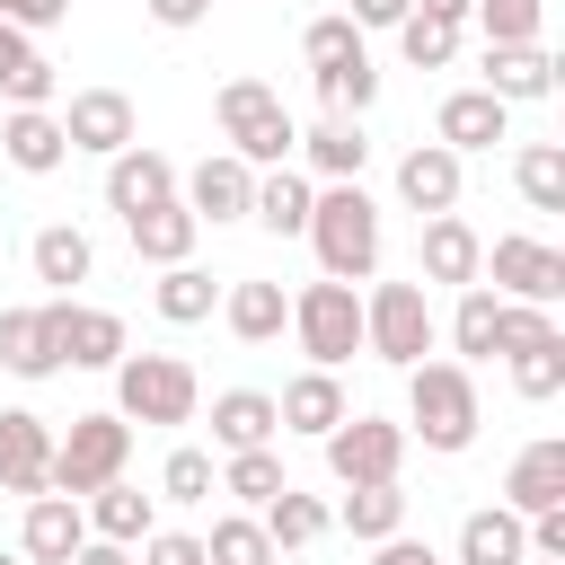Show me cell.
<instances>
[{
    "label": "cell",
    "instance_id": "19",
    "mask_svg": "<svg viewBox=\"0 0 565 565\" xmlns=\"http://www.w3.org/2000/svg\"><path fill=\"white\" fill-rule=\"evenodd\" d=\"M503 124H512V106H503V97H486V88H450V97H441V115H433V141L468 159V150H494V141H503Z\"/></svg>",
    "mask_w": 565,
    "mask_h": 565
},
{
    "label": "cell",
    "instance_id": "25",
    "mask_svg": "<svg viewBox=\"0 0 565 565\" xmlns=\"http://www.w3.org/2000/svg\"><path fill=\"white\" fill-rule=\"evenodd\" d=\"M26 265H35V282H53V300H71V282H88V274H97V247H88V230L44 221V230H35V247H26Z\"/></svg>",
    "mask_w": 565,
    "mask_h": 565
},
{
    "label": "cell",
    "instance_id": "23",
    "mask_svg": "<svg viewBox=\"0 0 565 565\" xmlns=\"http://www.w3.org/2000/svg\"><path fill=\"white\" fill-rule=\"evenodd\" d=\"M477 88L503 97V106H530V97L556 88V62H547V44H486V79Z\"/></svg>",
    "mask_w": 565,
    "mask_h": 565
},
{
    "label": "cell",
    "instance_id": "1",
    "mask_svg": "<svg viewBox=\"0 0 565 565\" xmlns=\"http://www.w3.org/2000/svg\"><path fill=\"white\" fill-rule=\"evenodd\" d=\"M300 238L318 247V274L327 282H371L380 274V203L362 185H318Z\"/></svg>",
    "mask_w": 565,
    "mask_h": 565
},
{
    "label": "cell",
    "instance_id": "8",
    "mask_svg": "<svg viewBox=\"0 0 565 565\" xmlns=\"http://www.w3.org/2000/svg\"><path fill=\"white\" fill-rule=\"evenodd\" d=\"M477 282L494 291V300H530V309H556L565 300V247H547V238H494L486 247V265H477Z\"/></svg>",
    "mask_w": 565,
    "mask_h": 565
},
{
    "label": "cell",
    "instance_id": "18",
    "mask_svg": "<svg viewBox=\"0 0 565 565\" xmlns=\"http://www.w3.org/2000/svg\"><path fill=\"white\" fill-rule=\"evenodd\" d=\"M0 159H9L18 177H53V168L71 159L62 115H53V106H9V115H0Z\"/></svg>",
    "mask_w": 565,
    "mask_h": 565
},
{
    "label": "cell",
    "instance_id": "24",
    "mask_svg": "<svg viewBox=\"0 0 565 565\" xmlns=\"http://www.w3.org/2000/svg\"><path fill=\"white\" fill-rule=\"evenodd\" d=\"M124 230H132V256H150L159 274H168V265H194V238H203V221H194L185 203H150V212H132Z\"/></svg>",
    "mask_w": 565,
    "mask_h": 565
},
{
    "label": "cell",
    "instance_id": "39",
    "mask_svg": "<svg viewBox=\"0 0 565 565\" xmlns=\"http://www.w3.org/2000/svg\"><path fill=\"white\" fill-rule=\"evenodd\" d=\"M397 53H406L415 71H450V62H459V26H450V18L406 9V18H397Z\"/></svg>",
    "mask_w": 565,
    "mask_h": 565
},
{
    "label": "cell",
    "instance_id": "2",
    "mask_svg": "<svg viewBox=\"0 0 565 565\" xmlns=\"http://www.w3.org/2000/svg\"><path fill=\"white\" fill-rule=\"evenodd\" d=\"M477 424H486V406H477V371L468 362H415L406 371V441L450 459V450L477 441Z\"/></svg>",
    "mask_w": 565,
    "mask_h": 565
},
{
    "label": "cell",
    "instance_id": "54",
    "mask_svg": "<svg viewBox=\"0 0 565 565\" xmlns=\"http://www.w3.org/2000/svg\"><path fill=\"white\" fill-rule=\"evenodd\" d=\"M424 18H450V26H468V0H415Z\"/></svg>",
    "mask_w": 565,
    "mask_h": 565
},
{
    "label": "cell",
    "instance_id": "51",
    "mask_svg": "<svg viewBox=\"0 0 565 565\" xmlns=\"http://www.w3.org/2000/svg\"><path fill=\"white\" fill-rule=\"evenodd\" d=\"M371 565H441V556H433L424 539H406V530H397V539H380V547H371Z\"/></svg>",
    "mask_w": 565,
    "mask_h": 565
},
{
    "label": "cell",
    "instance_id": "5",
    "mask_svg": "<svg viewBox=\"0 0 565 565\" xmlns=\"http://www.w3.org/2000/svg\"><path fill=\"white\" fill-rule=\"evenodd\" d=\"M203 380L185 353H124L115 362V415L124 424H194Z\"/></svg>",
    "mask_w": 565,
    "mask_h": 565
},
{
    "label": "cell",
    "instance_id": "33",
    "mask_svg": "<svg viewBox=\"0 0 565 565\" xmlns=\"http://www.w3.org/2000/svg\"><path fill=\"white\" fill-rule=\"evenodd\" d=\"M300 150H309V168H318L327 185H362L371 132H362V124H309V132H300Z\"/></svg>",
    "mask_w": 565,
    "mask_h": 565
},
{
    "label": "cell",
    "instance_id": "46",
    "mask_svg": "<svg viewBox=\"0 0 565 565\" xmlns=\"http://www.w3.org/2000/svg\"><path fill=\"white\" fill-rule=\"evenodd\" d=\"M547 335H565V327H556V309L503 300V318H494V353H530V344H547Z\"/></svg>",
    "mask_w": 565,
    "mask_h": 565
},
{
    "label": "cell",
    "instance_id": "34",
    "mask_svg": "<svg viewBox=\"0 0 565 565\" xmlns=\"http://www.w3.org/2000/svg\"><path fill=\"white\" fill-rule=\"evenodd\" d=\"M335 530H353L362 547H380V539H397V530H406V494H397V486H344Z\"/></svg>",
    "mask_w": 565,
    "mask_h": 565
},
{
    "label": "cell",
    "instance_id": "15",
    "mask_svg": "<svg viewBox=\"0 0 565 565\" xmlns=\"http://www.w3.org/2000/svg\"><path fill=\"white\" fill-rule=\"evenodd\" d=\"M477 265H486V238H477L459 212H433V221H424V247H415V282H450V291H468Z\"/></svg>",
    "mask_w": 565,
    "mask_h": 565
},
{
    "label": "cell",
    "instance_id": "14",
    "mask_svg": "<svg viewBox=\"0 0 565 565\" xmlns=\"http://www.w3.org/2000/svg\"><path fill=\"white\" fill-rule=\"evenodd\" d=\"M150 203H177V159L132 141V150H115V159H106V212H124V221H132V212H150Z\"/></svg>",
    "mask_w": 565,
    "mask_h": 565
},
{
    "label": "cell",
    "instance_id": "4",
    "mask_svg": "<svg viewBox=\"0 0 565 565\" xmlns=\"http://www.w3.org/2000/svg\"><path fill=\"white\" fill-rule=\"evenodd\" d=\"M212 115H221V141H230V159H247L256 177H265V168H282V159L300 150V124L282 115V97H274L265 79H230V88L212 97Z\"/></svg>",
    "mask_w": 565,
    "mask_h": 565
},
{
    "label": "cell",
    "instance_id": "26",
    "mask_svg": "<svg viewBox=\"0 0 565 565\" xmlns=\"http://www.w3.org/2000/svg\"><path fill=\"white\" fill-rule=\"evenodd\" d=\"M79 512H88V539H106V547H141V539L159 530L150 494H141V486H124V477H115V486H97Z\"/></svg>",
    "mask_w": 565,
    "mask_h": 565
},
{
    "label": "cell",
    "instance_id": "47",
    "mask_svg": "<svg viewBox=\"0 0 565 565\" xmlns=\"http://www.w3.org/2000/svg\"><path fill=\"white\" fill-rule=\"evenodd\" d=\"M141 565H203V539L194 530H150L141 539Z\"/></svg>",
    "mask_w": 565,
    "mask_h": 565
},
{
    "label": "cell",
    "instance_id": "29",
    "mask_svg": "<svg viewBox=\"0 0 565 565\" xmlns=\"http://www.w3.org/2000/svg\"><path fill=\"white\" fill-rule=\"evenodd\" d=\"M256 530L274 539V556H282V547H318V539L335 530V503H318V494H300V486H282V494H274V503L256 512Z\"/></svg>",
    "mask_w": 565,
    "mask_h": 565
},
{
    "label": "cell",
    "instance_id": "12",
    "mask_svg": "<svg viewBox=\"0 0 565 565\" xmlns=\"http://www.w3.org/2000/svg\"><path fill=\"white\" fill-rule=\"evenodd\" d=\"M0 494H53V424L35 406H0Z\"/></svg>",
    "mask_w": 565,
    "mask_h": 565
},
{
    "label": "cell",
    "instance_id": "55",
    "mask_svg": "<svg viewBox=\"0 0 565 565\" xmlns=\"http://www.w3.org/2000/svg\"><path fill=\"white\" fill-rule=\"evenodd\" d=\"M0 565H26V556H18V547H0Z\"/></svg>",
    "mask_w": 565,
    "mask_h": 565
},
{
    "label": "cell",
    "instance_id": "36",
    "mask_svg": "<svg viewBox=\"0 0 565 565\" xmlns=\"http://www.w3.org/2000/svg\"><path fill=\"white\" fill-rule=\"evenodd\" d=\"M318 97H327V124H362V115L380 106V71H371V53L318 71Z\"/></svg>",
    "mask_w": 565,
    "mask_h": 565
},
{
    "label": "cell",
    "instance_id": "49",
    "mask_svg": "<svg viewBox=\"0 0 565 565\" xmlns=\"http://www.w3.org/2000/svg\"><path fill=\"white\" fill-rule=\"evenodd\" d=\"M530 556L565 565V512H539V521H530Z\"/></svg>",
    "mask_w": 565,
    "mask_h": 565
},
{
    "label": "cell",
    "instance_id": "3",
    "mask_svg": "<svg viewBox=\"0 0 565 565\" xmlns=\"http://www.w3.org/2000/svg\"><path fill=\"white\" fill-rule=\"evenodd\" d=\"M433 344H441V318H433L424 282H371L362 291V353H380L388 371H415V362H433Z\"/></svg>",
    "mask_w": 565,
    "mask_h": 565
},
{
    "label": "cell",
    "instance_id": "52",
    "mask_svg": "<svg viewBox=\"0 0 565 565\" xmlns=\"http://www.w3.org/2000/svg\"><path fill=\"white\" fill-rule=\"evenodd\" d=\"M406 9H415V0H353V9H344V18H353V26H397V18H406Z\"/></svg>",
    "mask_w": 565,
    "mask_h": 565
},
{
    "label": "cell",
    "instance_id": "20",
    "mask_svg": "<svg viewBox=\"0 0 565 565\" xmlns=\"http://www.w3.org/2000/svg\"><path fill=\"white\" fill-rule=\"evenodd\" d=\"M397 203L406 212H459V150H441V141H415L406 159H397Z\"/></svg>",
    "mask_w": 565,
    "mask_h": 565
},
{
    "label": "cell",
    "instance_id": "41",
    "mask_svg": "<svg viewBox=\"0 0 565 565\" xmlns=\"http://www.w3.org/2000/svg\"><path fill=\"white\" fill-rule=\"evenodd\" d=\"M203 565H274V539L256 530V512H221L203 539Z\"/></svg>",
    "mask_w": 565,
    "mask_h": 565
},
{
    "label": "cell",
    "instance_id": "22",
    "mask_svg": "<svg viewBox=\"0 0 565 565\" xmlns=\"http://www.w3.org/2000/svg\"><path fill=\"white\" fill-rule=\"evenodd\" d=\"M274 433H282V415H274L265 388H221L212 397V450L221 459L230 450H274Z\"/></svg>",
    "mask_w": 565,
    "mask_h": 565
},
{
    "label": "cell",
    "instance_id": "40",
    "mask_svg": "<svg viewBox=\"0 0 565 565\" xmlns=\"http://www.w3.org/2000/svg\"><path fill=\"white\" fill-rule=\"evenodd\" d=\"M282 486H291V477H282V459H274V450H230V468H221V494H238L247 512H265Z\"/></svg>",
    "mask_w": 565,
    "mask_h": 565
},
{
    "label": "cell",
    "instance_id": "50",
    "mask_svg": "<svg viewBox=\"0 0 565 565\" xmlns=\"http://www.w3.org/2000/svg\"><path fill=\"white\" fill-rule=\"evenodd\" d=\"M150 9V26H203L212 18V0H141Z\"/></svg>",
    "mask_w": 565,
    "mask_h": 565
},
{
    "label": "cell",
    "instance_id": "45",
    "mask_svg": "<svg viewBox=\"0 0 565 565\" xmlns=\"http://www.w3.org/2000/svg\"><path fill=\"white\" fill-rule=\"evenodd\" d=\"M212 486H221V468H212V450H168V468H159V494L168 503H212Z\"/></svg>",
    "mask_w": 565,
    "mask_h": 565
},
{
    "label": "cell",
    "instance_id": "27",
    "mask_svg": "<svg viewBox=\"0 0 565 565\" xmlns=\"http://www.w3.org/2000/svg\"><path fill=\"white\" fill-rule=\"evenodd\" d=\"M521 556H530V521L521 512L486 503V512L459 521V565H521Z\"/></svg>",
    "mask_w": 565,
    "mask_h": 565
},
{
    "label": "cell",
    "instance_id": "21",
    "mask_svg": "<svg viewBox=\"0 0 565 565\" xmlns=\"http://www.w3.org/2000/svg\"><path fill=\"white\" fill-rule=\"evenodd\" d=\"M274 415H282V433H309V441H327V433H335L353 406H344V380H335V371H300V380H282Z\"/></svg>",
    "mask_w": 565,
    "mask_h": 565
},
{
    "label": "cell",
    "instance_id": "11",
    "mask_svg": "<svg viewBox=\"0 0 565 565\" xmlns=\"http://www.w3.org/2000/svg\"><path fill=\"white\" fill-rule=\"evenodd\" d=\"M44 327H53V353L71 371H115L132 344H124V318L115 309H79V300H44Z\"/></svg>",
    "mask_w": 565,
    "mask_h": 565
},
{
    "label": "cell",
    "instance_id": "10",
    "mask_svg": "<svg viewBox=\"0 0 565 565\" xmlns=\"http://www.w3.org/2000/svg\"><path fill=\"white\" fill-rule=\"evenodd\" d=\"M177 203L194 212V221H247V203H256V168L247 159H230V150H203L185 177H177Z\"/></svg>",
    "mask_w": 565,
    "mask_h": 565
},
{
    "label": "cell",
    "instance_id": "9",
    "mask_svg": "<svg viewBox=\"0 0 565 565\" xmlns=\"http://www.w3.org/2000/svg\"><path fill=\"white\" fill-rule=\"evenodd\" d=\"M397 468H406V424H388V415H344V424L327 433V477H335V486H397Z\"/></svg>",
    "mask_w": 565,
    "mask_h": 565
},
{
    "label": "cell",
    "instance_id": "42",
    "mask_svg": "<svg viewBox=\"0 0 565 565\" xmlns=\"http://www.w3.org/2000/svg\"><path fill=\"white\" fill-rule=\"evenodd\" d=\"M468 18L486 26V44H539L547 0H468Z\"/></svg>",
    "mask_w": 565,
    "mask_h": 565
},
{
    "label": "cell",
    "instance_id": "6",
    "mask_svg": "<svg viewBox=\"0 0 565 565\" xmlns=\"http://www.w3.org/2000/svg\"><path fill=\"white\" fill-rule=\"evenodd\" d=\"M132 459V424L106 406V415H71V433H53V494L88 503L97 486H115Z\"/></svg>",
    "mask_w": 565,
    "mask_h": 565
},
{
    "label": "cell",
    "instance_id": "16",
    "mask_svg": "<svg viewBox=\"0 0 565 565\" xmlns=\"http://www.w3.org/2000/svg\"><path fill=\"white\" fill-rule=\"evenodd\" d=\"M503 512H521V521L565 512V441H556V433H547V441H530V450L503 468Z\"/></svg>",
    "mask_w": 565,
    "mask_h": 565
},
{
    "label": "cell",
    "instance_id": "48",
    "mask_svg": "<svg viewBox=\"0 0 565 565\" xmlns=\"http://www.w3.org/2000/svg\"><path fill=\"white\" fill-rule=\"evenodd\" d=\"M62 18H71V0H0V26H18V35H44Z\"/></svg>",
    "mask_w": 565,
    "mask_h": 565
},
{
    "label": "cell",
    "instance_id": "17",
    "mask_svg": "<svg viewBox=\"0 0 565 565\" xmlns=\"http://www.w3.org/2000/svg\"><path fill=\"white\" fill-rule=\"evenodd\" d=\"M79 547H88V512H79L71 494H35L26 521H18V556H26V565H71Z\"/></svg>",
    "mask_w": 565,
    "mask_h": 565
},
{
    "label": "cell",
    "instance_id": "28",
    "mask_svg": "<svg viewBox=\"0 0 565 565\" xmlns=\"http://www.w3.org/2000/svg\"><path fill=\"white\" fill-rule=\"evenodd\" d=\"M221 318H230L238 344H274L291 327V300H282V282H230L221 291Z\"/></svg>",
    "mask_w": 565,
    "mask_h": 565
},
{
    "label": "cell",
    "instance_id": "35",
    "mask_svg": "<svg viewBox=\"0 0 565 565\" xmlns=\"http://www.w3.org/2000/svg\"><path fill=\"white\" fill-rule=\"evenodd\" d=\"M494 318H503V300L486 291V282H468L459 291V309H450V362H494Z\"/></svg>",
    "mask_w": 565,
    "mask_h": 565
},
{
    "label": "cell",
    "instance_id": "56",
    "mask_svg": "<svg viewBox=\"0 0 565 565\" xmlns=\"http://www.w3.org/2000/svg\"><path fill=\"white\" fill-rule=\"evenodd\" d=\"M521 565H547V556H521Z\"/></svg>",
    "mask_w": 565,
    "mask_h": 565
},
{
    "label": "cell",
    "instance_id": "43",
    "mask_svg": "<svg viewBox=\"0 0 565 565\" xmlns=\"http://www.w3.org/2000/svg\"><path fill=\"white\" fill-rule=\"evenodd\" d=\"M512 362V388L530 397V406H547L556 388H565V335H547V344H530V353H503Z\"/></svg>",
    "mask_w": 565,
    "mask_h": 565
},
{
    "label": "cell",
    "instance_id": "7",
    "mask_svg": "<svg viewBox=\"0 0 565 565\" xmlns=\"http://www.w3.org/2000/svg\"><path fill=\"white\" fill-rule=\"evenodd\" d=\"M291 335H300V353H309V371H344L353 353H362V291L353 282H300L291 291Z\"/></svg>",
    "mask_w": 565,
    "mask_h": 565
},
{
    "label": "cell",
    "instance_id": "44",
    "mask_svg": "<svg viewBox=\"0 0 565 565\" xmlns=\"http://www.w3.org/2000/svg\"><path fill=\"white\" fill-rule=\"evenodd\" d=\"M300 53H309V71H335V62H353V53H362V26H353L344 9H327V18H309V26H300Z\"/></svg>",
    "mask_w": 565,
    "mask_h": 565
},
{
    "label": "cell",
    "instance_id": "32",
    "mask_svg": "<svg viewBox=\"0 0 565 565\" xmlns=\"http://www.w3.org/2000/svg\"><path fill=\"white\" fill-rule=\"evenodd\" d=\"M0 97H9V106H53V62H44V44L18 35V26H0Z\"/></svg>",
    "mask_w": 565,
    "mask_h": 565
},
{
    "label": "cell",
    "instance_id": "31",
    "mask_svg": "<svg viewBox=\"0 0 565 565\" xmlns=\"http://www.w3.org/2000/svg\"><path fill=\"white\" fill-rule=\"evenodd\" d=\"M309 194H318V185H309L300 168H265V177H256L247 221H265L274 238H300V230H309Z\"/></svg>",
    "mask_w": 565,
    "mask_h": 565
},
{
    "label": "cell",
    "instance_id": "37",
    "mask_svg": "<svg viewBox=\"0 0 565 565\" xmlns=\"http://www.w3.org/2000/svg\"><path fill=\"white\" fill-rule=\"evenodd\" d=\"M150 300H159V318H168V327H203V318L221 309V282H212L203 265H168Z\"/></svg>",
    "mask_w": 565,
    "mask_h": 565
},
{
    "label": "cell",
    "instance_id": "38",
    "mask_svg": "<svg viewBox=\"0 0 565 565\" xmlns=\"http://www.w3.org/2000/svg\"><path fill=\"white\" fill-rule=\"evenodd\" d=\"M512 185H521L530 212H565V150H556V141H530V150L512 159Z\"/></svg>",
    "mask_w": 565,
    "mask_h": 565
},
{
    "label": "cell",
    "instance_id": "13",
    "mask_svg": "<svg viewBox=\"0 0 565 565\" xmlns=\"http://www.w3.org/2000/svg\"><path fill=\"white\" fill-rule=\"evenodd\" d=\"M62 141H71V150H88V159L132 150V141H141L132 97H124V88H79V97H71V115H62Z\"/></svg>",
    "mask_w": 565,
    "mask_h": 565
},
{
    "label": "cell",
    "instance_id": "30",
    "mask_svg": "<svg viewBox=\"0 0 565 565\" xmlns=\"http://www.w3.org/2000/svg\"><path fill=\"white\" fill-rule=\"evenodd\" d=\"M0 371H18V380H53L62 371L44 309H0Z\"/></svg>",
    "mask_w": 565,
    "mask_h": 565
},
{
    "label": "cell",
    "instance_id": "53",
    "mask_svg": "<svg viewBox=\"0 0 565 565\" xmlns=\"http://www.w3.org/2000/svg\"><path fill=\"white\" fill-rule=\"evenodd\" d=\"M71 565H132V547H106V539H88V547H79Z\"/></svg>",
    "mask_w": 565,
    "mask_h": 565
}]
</instances>
